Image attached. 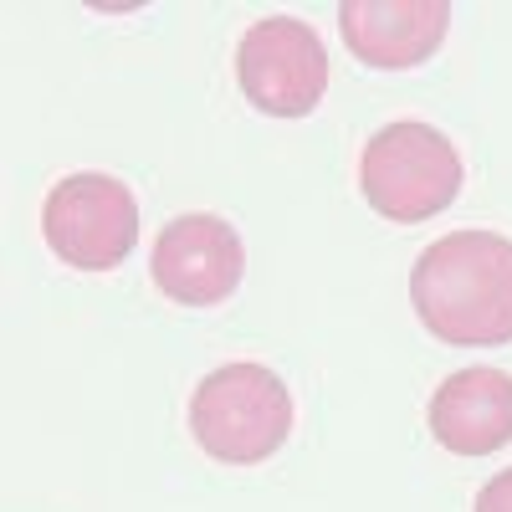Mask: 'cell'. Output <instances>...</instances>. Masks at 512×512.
<instances>
[{
    "label": "cell",
    "instance_id": "obj_8",
    "mask_svg": "<svg viewBox=\"0 0 512 512\" xmlns=\"http://www.w3.org/2000/svg\"><path fill=\"white\" fill-rule=\"evenodd\" d=\"M431 436L451 456H492L512 441V374L497 364L456 369L431 395Z\"/></svg>",
    "mask_w": 512,
    "mask_h": 512
},
{
    "label": "cell",
    "instance_id": "obj_6",
    "mask_svg": "<svg viewBox=\"0 0 512 512\" xmlns=\"http://www.w3.org/2000/svg\"><path fill=\"white\" fill-rule=\"evenodd\" d=\"M246 272V246L231 221L210 216V210H190V216L164 221L154 256H149V277L169 303L185 308H216L241 287Z\"/></svg>",
    "mask_w": 512,
    "mask_h": 512
},
{
    "label": "cell",
    "instance_id": "obj_3",
    "mask_svg": "<svg viewBox=\"0 0 512 512\" xmlns=\"http://www.w3.org/2000/svg\"><path fill=\"white\" fill-rule=\"evenodd\" d=\"M359 190L384 221H431L461 195V154L436 123H384L359 154Z\"/></svg>",
    "mask_w": 512,
    "mask_h": 512
},
{
    "label": "cell",
    "instance_id": "obj_7",
    "mask_svg": "<svg viewBox=\"0 0 512 512\" xmlns=\"http://www.w3.org/2000/svg\"><path fill=\"white\" fill-rule=\"evenodd\" d=\"M451 26L446 0H344L338 31L344 47L379 72H405L441 52Z\"/></svg>",
    "mask_w": 512,
    "mask_h": 512
},
{
    "label": "cell",
    "instance_id": "obj_5",
    "mask_svg": "<svg viewBox=\"0 0 512 512\" xmlns=\"http://www.w3.org/2000/svg\"><path fill=\"white\" fill-rule=\"evenodd\" d=\"M328 47L297 16H262L236 47V82L256 113L308 118L328 93Z\"/></svg>",
    "mask_w": 512,
    "mask_h": 512
},
{
    "label": "cell",
    "instance_id": "obj_9",
    "mask_svg": "<svg viewBox=\"0 0 512 512\" xmlns=\"http://www.w3.org/2000/svg\"><path fill=\"white\" fill-rule=\"evenodd\" d=\"M472 512H512V466L507 472H497L482 492H477V507Z\"/></svg>",
    "mask_w": 512,
    "mask_h": 512
},
{
    "label": "cell",
    "instance_id": "obj_4",
    "mask_svg": "<svg viewBox=\"0 0 512 512\" xmlns=\"http://www.w3.org/2000/svg\"><path fill=\"white\" fill-rule=\"evenodd\" d=\"M41 236L57 262L77 272H113L139 241V200L118 175L77 169L57 180L41 205Z\"/></svg>",
    "mask_w": 512,
    "mask_h": 512
},
{
    "label": "cell",
    "instance_id": "obj_2",
    "mask_svg": "<svg viewBox=\"0 0 512 512\" xmlns=\"http://www.w3.org/2000/svg\"><path fill=\"white\" fill-rule=\"evenodd\" d=\"M292 431V395L267 364H221L195 384L190 436L226 466H256L282 451Z\"/></svg>",
    "mask_w": 512,
    "mask_h": 512
},
{
    "label": "cell",
    "instance_id": "obj_1",
    "mask_svg": "<svg viewBox=\"0 0 512 512\" xmlns=\"http://www.w3.org/2000/svg\"><path fill=\"white\" fill-rule=\"evenodd\" d=\"M410 303L441 344H512V241L497 231H451L431 241L410 272Z\"/></svg>",
    "mask_w": 512,
    "mask_h": 512
}]
</instances>
